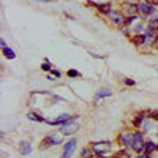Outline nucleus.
Returning <instances> with one entry per match:
<instances>
[{
    "label": "nucleus",
    "instance_id": "obj_1",
    "mask_svg": "<svg viewBox=\"0 0 158 158\" xmlns=\"http://www.w3.org/2000/svg\"><path fill=\"white\" fill-rule=\"evenodd\" d=\"M94 153L98 158H114V156H108V152L111 150V141H98L92 144Z\"/></svg>",
    "mask_w": 158,
    "mask_h": 158
},
{
    "label": "nucleus",
    "instance_id": "obj_2",
    "mask_svg": "<svg viewBox=\"0 0 158 158\" xmlns=\"http://www.w3.org/2000/svg\"><path fill=\"white\" fill-rule=\"evenodd\" d=\"M144 142H146L144 133L142 131H135L133 133V142H131V150H135L136 153H144Z\"/></svg>",
    "mask_w": 158,
    "mask_h": 158
},
{
    "label": "nucleus",
    "instance_id": "obj_3",
    "mask_svg": "<svg viewBox=\"0 0 158 158\" xmlns=\"http://www.w3.org/2000/svg\"><path fill=\"white\" fill-rule=\"evenodd\" d=\"M138 10H139L141 16H146L149 19L155 15V6L149 2V0H141V2H138Z\"/></svg>",
    "mask_w": 158,
    "mask_h": 158
},
{
    "label": "nucleus",
    "instance_id": "obj_4",
    "mask_svg": "<svg viewBox=\"0 0 158 158\" xmlns=\"http://www.w3.org/2000/svg\"><path fill=\"white\" fill-rule=\"evenodd\" d=\"M76 147H77V139L76 138H70L67 142H63V152H62L60 158H71V155L74 153Z\"/></svg>",
    "mask_w": 158,
    "mask_h": 158
},
{
    "label": "nucleus",
    "instance_id": "obj_5",
    "mask_svg": "<svg viewBox=\"0 0 158 158\" xmlns=\"http://www.w3.org/2000/svg\"><path fill=\"white\" fill-rule=\"evenodd\" d=\"M63 141H62V138L57 135V133H51V135H48L43 141H41V149H48V147H51V146H59V144H62Z\"/></svg>",
    "mask_w": 158,
    "mask_h": 158
},
{
    "label": "nucleus",
    "instance_id": "obj_6",
    "mask_svg": "<svg viewBox=\"0 0 158 158\" xmlns=\"http://www.w3.org/2000/svg\"><path fill=\"white\" fill-rule=\"evenodd\" d=\"M117 142L120 144L123 149H131V142H133V133H128V131H123V133L118 135Z\"/></svg>",
    "mask_w": 158,
    "mask_h": 158
},
{
    "label": "nucleus",
    "instance_id": "obj_7",
    "mask_svg": "<svg viewBox=\"0 0 158 158\" xmlns=\"http://www.w3.org/2000/svg\"><path fill=\"white\" fill-rule=\"evenodd\" d=\"M147 118H149V112L147 111H139V112H136V115L133 118V123H135V127L141 128L144 123H146Z\"/></svg>",
    "mask_w": 158,
    "mask_h": 158
},
{
    "label": "nucleus",
    "instance_id": "obj_8",
    "mask_svg": "<svg viewBox=\"0 0 158 158\" xmlns=\"http://www.w3.org/2000/svg\"><path fill=\"white\" fill-rule=\"evenodd\" d=\"M125 13L123 11H111V15H109V19L111 22H114L115 25H122L123 21H125Z\"/></svg>",
    "mask_w": 158,
    "mask_h": 158
},
{
    "label": "nucleus",
    "instance_id": "obj_9",
    "mask_svg": "<svg viewBox=\"0 0 158 158\" xmlns=\"http://www.w3.org/2000/svg\"><path fill=\"white\" fill-rule=\"evenodd\" d=\"M95 8L98 10L100 15L103 16H109L111 11H112V5L109 2H104V3H95Z\"/></svg>",
    "mask_w": 158,
    "mask_h": 158
},
{
    "label": "nucleus",
    "instance_id": "obj_10",
    "mask_svg": "<svg viewBox=\"0 0 158 158\" xmlns=\"http://www.w3.org/2000/svg\"><path fill=\"white\" fill-rule=\"evenodd\" d=\"M127 16H131V15H138L139 10H138V3L135 2H127L123 3V10H122Z\"/></svg>",
    "mask_w": 158,
    "mask_h": 158
},
{
    "label": "nucleus",
    "instance_id": "obj_11",
    "mask_svg": "<svg viewBox=\"0 0 158 158\" xmlns=\"http://www.w3.org/2000/svg\"><path fill=\"white\" fill-rule=\"evenodd\" d=\"M130 40H131V43H133L135 46H138V48L146 46V35H144V33H141V35H133Z\"/></svg>",
    "mask_w": 158,
    "mask_h": 158
},
{
    "label": "nucleus",
    "instance_id": "obj_12",
    "mask_svg": "<svg viewBox=\"0 0 158 158\" xmlns=\"http://www.w3.org/2000/svg\"><path fill=\"white\" fill-rule=\"evenodd\" d=\"M32 153V144L29 141H21V155L27 156Z\"/></svg>",
    "mask_w": 158,
    "mask_h": 158
},
{
    "label": "nucleus",
    "instance_id": "obj_13",
    "mask_svg": "<svg viewBox=\"0 0 158 158\" xmlns=\"http://www.w3.org/2000/svg\"><path fill=\"white\" fill-rule=\"evenodd\" d=\"M153 152H156V142H153V141H146L144 142V153L152 155Z\"/></svg>",
    "mask_w": 158,
    "mask_h": 158
},
{
    "label": "nucleus",
    "instance_id": "obj_14",
    "mask_svg": "<svg viewBox=\"0 0 158 158\" xmlns=\"http://www.w3.org/2000/svg\"><path fill=\"white\" fill-rule=\"evenodd\" d=\"M60 131H62L63 136H70V135H73V133L77 131V123H73L70 127H63V128H60Z\"/></svg>",
    "mask_w": 158,
    "mask_h": 158
},
{
    "label": "nucleus",
    "instance_id": "obj_15",
    "mask_svg": "<svg viewBox=\"0 0 158 158\" xmlns=\"http://www.w3.org/2000/svg\"><path fill=\"white\" fill-rule=\"evenodd\" d=\"M112 97V92L109 89H100L97 94H95V100H100V98H109Z\"/></svg>",
    "mask_w": 158,
    "mask_h": 158
},
{
    "label": "nucleus",
    "instance_id": "obj_16",
    "mask_svg": "<svg viewBox=\"0 0 158 158\" xmlns=\"http://www.w3.org/2000/svg\"><path fill=\"white\" fill-rule=\"evenodd\" d=\"M138 19H139V16H138V15L125 16V21H123V24H122V25H125L127 29H130V27H133V22H136Z\"/></svg>",
    "mask_w": 158,
    "mask_h": 158
},
{
    "label": "nucleus",
    "instance_id": "obj_17",
    "mask_svg": "<svg viewBox=\"0 0 158 158\" xmlns=\"http://www.w3.org/2000/svg\"><path fill=\"white\" fill-rule=\"evenodd\" d=\"M131 29H133V33H135V35H141V33L146 32L147 27H146V24H144V22H138V24H135Z\"/></svg>",
    "mask_w": 158,
    "mask_h": 158
},
{
    "label": "nucleus",
    "instance_id": "obj_18",
    "mask_svg": "<svg viewBox=\"0 0 158 158\" xmlns=\"http://www.w3.org/2000/svg\"><path fill=\"white\" fill-rule=\"evenodd\" d=\"M114 158H130V149H120L114 153Z\"/></svg>",
    "mask_w": 158,
    "mask_h": 158
},
{
    "label": "nucleus",
    "instance_id": "obj_19",
    "mask_svg": "<svg viewBox=\"0 0 158 158\" xmlns=\"http://www.w3.org/2000/svg\"><path fill=\"white\" fill-rule=\"evenodd\" d=\"M27 118H29V120H32V122H46L44 117H41L40 114H33V112H29L27 114Z\"/></svg>",
    "mask_w": 158,
    "mask_h": 158
},
{
    "label": "nucleus",
    "instance_id": "obj_20",
    "mask_svg": "<svg viewBox=\"0 0 158 158\" xmlns=\"http://www.w3.org/2000/svg\"><path fill=\"white\" fill-rule=\"evenodd\" d=\"M2 52H3V56L6 57V59H16V52H15V49H11V48H3L2 49Z\"/></svg>",
    "mask_w": 158,
    "mask_h": 158
},
{
    "label": "nucleus",
    "instance_id": "obj_21",
    "mask_svg": "<svg viewBox=\"0 0 158 158\" xmlns=\"http://www.w3.org/2000/svg\"><path fill=\"white\" fill-rule=\"evenodd\" d=\"M81 158H94V149L92 147H84L81 150Z\"/></svg>",
    "mask_w": 158,
    "mask_h": 158
},
{
    "label": "nucleus",
    "instance_id": "obj_22",
    "mask_svg": "<svg viewBox=\"0 0 158 158\" xmlns=\"http://www.w3.org/2000/svg\"><path fill=\"white\" fill-rule=\"evenodd\" d=\"M41 70L43 71H48V73H51V70H52V65H51V62L46 59L43 63H41Z\"/></svg>",
    "mask_w": 158,
    "mask_h": 158
},
{
    "label": "nucleus",
    "instance_id": "obj_23",
    "mask_svg": "<svg viewBox=\"0 0 158 158\" xmlns=\"http://www.w3.org/2000/svg\"><path fill=\"white\" fill-rule=\"evenodd\" d=\"M67 76L68 77H79V76H81V73H79L77 70H68L67 71Z\"/></svg>",
    "mask_w": 158,
    "mask_h": 158
},
{
    "label": "nucleus",
    "instance_id": "obj_24",
    "mask_svg": "<svg viewBox=\"0 0 158 158\" xmlns=\"http://www.w3.org/2000/svg\"><path fill=\"white\" fill-rule=\"evenodd\" d=\"M149 25L158 30V18H150V19H149Z\"/></svg>",
    "mask_w": 158,
    "mask_h": 158
},
{
    "label": "nucleus",
    "instance_id": "obj_25",
    "mask_svg": "<svg viewBox=\"0 0 158 158\" xmlns=\"http://www.w3.org/2000/svg\"><path fill=\"white\" fill-rule=\"evenodd\" d=\"M149 118L150 120H156L158 122V111H149Z\"/></svg>",
    "mask_w": 158,
    "mask_h": 158
},
{
    "label": "nucleus",
    "instance_id": "obj_26",
    "mask_svg": "<svg viewBox=\"0 0 158 158\" xmlns=\"http://www.w3.org/2000/svg\"><path fill=\"white\" fill-rule=\"evenodd\" d=\"M123 84L133 87V85H136V81H133V79H130V77H125V79H123Z\"/></svg>",
    "mask_w": 158,
    "mask_h": 158
},
{
    "label": "nucleus",
    "instance_id": "obj_27",
    "mask_svg": "<svg viewBox=\"0 0 158 158\" xmlns=\"http://www.w3.org/2000/svg\"><path fill=\"white\" fill-rule=\"evenodd\" d=\"M51 76H52V77H60L62 73H60L59 70H54V68H52V70H51Z\"/></svg>",
    "mask_w": 158,
    "mask_h": 158
},
{
    "label": "nucleus",
    "instance_id": "obj_28",
    "mask_svg": "<svg viewBox=\"0 0 158 158\" xmlns=\"http://www.w3.org/2000/svg\"><path fill=\"white\" fill-rule=\"evenodd\" d=\"M136 158H152V156H150L149 153H138Z\"/></svg>",
    "mask_w": 158,
    "mask_h": 158
},
{
    "label": "nucleus",
    "instance_id": "obj_29",
    "mask_svg": "<svg viewBox=\"0 0 158 158\" xmlns=\"http://www.w3.org/2000/svg\"><path fill=\"white\" fill-rule=\"evenodd\" d=\"M0 46H2V49H3V48H8V46H6V41H5V40H3V38H2V40H0Z\"/></svg>",
    "mask_w": 158,
    "mask_h": 158
},
{
    "label": "nucleus",
    "instance_id": "obj_30",
    "mask_svg": "<svg viewBox=\"0 0 158 158\" xmlns=\"http://www.w3.org/2000/svg\"><path fill=\"white\" fill-rule=\"evenodd\" d=\"M38 2H43V3H48V2H51V0H38Z\"/></svg>",
    "mask_w": 158,
    "mask_h": 158
},
{
    "label": "nucleus",
    "instance_id": "obj_31",
    "mask_svg": "<svg viewBox=\"0 0 158 158\" xmlns=\"http://www.w3.org/2000/svg\"><path fill=\"white\" fill-rule=\"evenodd\" d=\"M122 2H123V3H127V2H133V0H122Z\"/></svg>",
    "mask_w": 158,
    "mask_h": 158
},
{
    "label": "nucleus",
    "instance_id": "obj_32",
    "mask_svg": "<svg viewBox=\"0 0 158 158\" xmlns=\"http://www.w3.org/2000/svg\"><path fill=\"white\" fill-rule=\"evenodd\" d=\"M156 152H158V144H156Z\"/></svg>",
    "mask_w": 158,
    "mask_h": 158
},
{
    "label": "nucleus",
    "instance_id": "obj_33",
    "mask_svg": "<svg viewBox=\"0 0 158 158\" xmlns=\"http://www.w3.org/2000/svg\"><path fill=\"white\" fill-rule=\"evenodd\" d=\"M156 130H158V128H156ZM156 136H158V131H156Z\"/></svg>",
    "mask_w": 158,
    "mask_h": 158
}]
</instances>
